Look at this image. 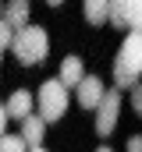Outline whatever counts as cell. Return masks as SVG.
Masks as SVG:
<instances>
[{"label":"cell","instance_id":"7","mask_svg":"<svg viewBox=\"0 0 142 152\" xmlns=\"http://www.w3.org/2000/svg\"><path fill=\"white\" fill-rule=\"evenodd\" d=\"M7 113L14 117V120H25V117L32 113V92H25V88L11 92V99H7Z\"/></svg>","mask_w":142,"mask_h":152},{"label":"cell","instance_id":"8","mask_svg":"<svg viewBox=\"0 0 142 152\" xmlns=\"http://www.w3.org/2000/svg\"><path fill=\"white\" fill-rule=\"evenodd\" d=\"M82 11H85V21L89 25H106L110 21V0H85Z\"/></svg>","mask_w":142,"mask_h":152},{"label":"cell","instance_id":"15","mask_svg":"<svg viewBox=\"0 0 142 152\" xmlns=\"http://www.w3.org/2000/svg\"><path fill=\"white\" fill-rule=\"evenodd\" d=\"M132 106H135V113L142 117V85H132Z\"/></svg>","mask_w":142,"mask_h":152},{"label":"cell","instance_id":"11","mask_svg":"<svg viewBox=\"0 0 142 152\" xmlns=\"http://www.w3.org/2000/svg\"><path fill=\"white\" fill-rule=\"evenodd\" d=\"M128 11H132V0H110V25L128 28Z\"/></svg>","mask_w":142,"mask_h":152},{"label":"cell","instance_id":"3","mask_svg":"<svg viewBox=\"0 0 142 152\" xmlns=\"http://www.w3.org/2000/svg\"><path fill=\"white\" fill-rule=\"evenodd\" d=\"M36 106H39V113L46 117V124H50V120H61L64 110H68V85H64L61 78L43 81L39 92H36Z\"/></svg>","mask_w":142,"mask_h":152},{"label":"cell","instance_id":"18","mask_svg":"<svg viewBox=\"0 0 142 152\" xmlns=\"http://www.w3.org/2000/svg\"><path fill=\"white\" fill-rule=\"evenodd\" d=\"M46 4H50V7H61V4H64V0H46Z\"/></svg>","mask_w":142,"mask_h":152},{"label":"cell","instance_id":"14","mask_svg":"<svg viewBox=\"0 0 142 152\" xmlns=\"http://www.w3.org/2000/svg\"><path fill=\"white\" fill-rule=\"evenodd\" d=\"M128 28H142V0H132V11H128Z\"/></svg>","mask_w":142,"mask_h":152},{"label":"cell","instance_id":"20","mask_svg":"<svg viewBox=\"0 0 142 152\" xmlns=\"http://www.w3.org/2000/svg\"><path fill=\"white\" fill-rule=\"evenodd\" d=\"M0 18H4V11H0Z\"/></svg>","mask_w":142,"mask_h":152},{"label":"cell","instance_id":"2","mask_svg":"<svg viewBox=\"0 0 142 152\" xmlns=\"http://www.w3.org/2000/svg\"><path fill=\"white\" fill-rule=\"evenodd\" d=\"M11 50H14V57H18L25 67L43 64V60H46V53H50V36H46V28H39V25H25V28H18V32H14Z\"/></svg>","mask_w":142,"mask_h":152},{"label":"cell","instance_id":"13","mask_svg":"<svg viewBox=\"0 0 142 152\" xmlns=\"http://www.w3.org/2000/svg\"><path fill=\"white\" fill-rule=\"evenodd\" d=\"M14 25L7 21V18H0V50H11V42H14Z\"/></svg>","mask_w":142,"mask_h":152},{"label":"cell","instance_id":"10","mask_svg":"<svg viewBox=\"0 0 142 152\" xmlns=\"http://www.w3.org/2000/svg\"><path fill=\"white\" fill-rule=\"evenodd\" d=\"M4 18H7L14 28H25V25H29V4H25V0H11V4L4 7Z\"/></svg>","mask_w":142,"mask_h":152},{"label":"cell","instance_id":"1","mask_svg":"<svg viewBox=\"0 0 142 152\" xmlns=\"http://www.w3.org/2000/svg\"><path fill=\"white\" fill-rule=\"evenodd\" d=\"M139 75H142V28H132L121 42V50H117L114 81H117V88H132Z\"/></svg>","mask_w":142,"mask_h":152},{"label":"cell","instance_id":"12","mask_svg":"<svg viewBox=\"0 0 142 152\" xmlns=\"http://www.w3.org/2000/svg\"><path fill=\"white\" fill-rule=\"evenodd\" d=\"M29 149V142L25 138H14V134H0V152H21Z\"/></svg>","mask_w":142,"mask_h":152},{"label":"cell","instance_id":"4","mask_svg":"<svg viewBox=\"0 0 142 152\" xmlns=\"http://www.w3.org/2000/svg\"><path fill=\"white\" fill-rule=\"evenodd\" d=\"M117 117H121V96L114 88V92H106L103 99H100V106H96V134H110L117 127Z\"/></svg>","mask_w":142,"mask_h":152},{"label":"cell","instance_id":"17","mask_svg":"<svg viewBox=\"0 0 142 152\" xmlns=\"http://www.w3.org/2000/svg\"><path fill=\"white\" fill-rule=\"evenodd\" d=\"M128 149H132V152H142V138H132V142H128Z\"/></svg>","mask_w":142,"mask_h":152},{"label":"cell","instance_id":"5","mask_svg":"<svg viewBox=\"0 0 142 152\" xmlns=\"http://www.w3.org/2000/svg\"><path fill=\"white\" fill-rule=\"evenodd\" d=\"M75 92H78V103L85 106V110H96L100 106V99L106 96V88H103V81L96 75H85L78 85H75Z\"/></svg>","mask_w":142,"mask_h":152},{"label":"cell","instance_id":"6","mask_svg":"<svg viewBox=\"0 0 142 152\" xmlns=\"http://www.w3.org/2000/svg\"><path fill=\"white\" fill-rule=\"evenodd\" d=\"M43 131H46V117L43 113H29L21 120V138L29 142V149H43Z\"/></svg>","mask_w":142,"mask_h":152},{"label":"cell","instance_id":"9","mask_svg":"<svg viewBox=\"0 0 142 152\" xmlns=\"http://www.w3.org/2000/svg\"><path fill=\"white\" fill-rule=\"evenodd\" d=\"M57 78H61L68 88H75V85L85 78V67H82V60H78V57H64V64H61V75H57Z\"/></svg>","mask_w":142,"mask_h":152},{"label":"cell","instance_id":"16","mask_svg":"<svg viewBox=\"0 0 142 152\" xmlns=\"http://www.w3.org/2000/svg\"><path fill=\"white\" fill-rule=\"evenodd\" d=\"M7 120H11V113H7V103H0V134L7 131Z\"/></svg>","mask_w":142,"mask_h":152},{"label":"cell","instance_id":"19","mask_svg":"<svg viewBox=\"0 0 142 152\" xmlns=\"http://www.w3.org/2000/svg\"><path fill=\"white\" fill-rule=\"evenodd\" d=\"M0 60H4V50H0Z\"/></svg>","mask_w":142,"mask_h":152}]
</instances>
